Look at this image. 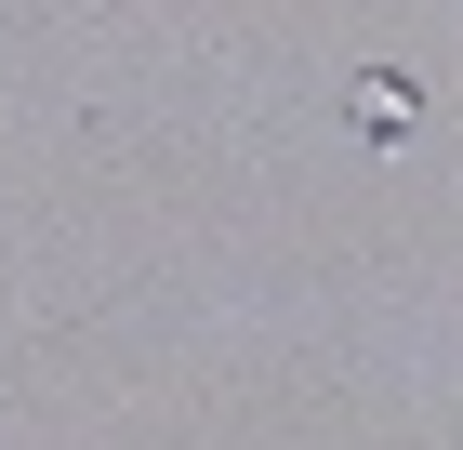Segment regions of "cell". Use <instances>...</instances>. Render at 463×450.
I'll use <instances>...</instances> for the list:
<instances>
[{
  "instance_id": "cell-1",
  "label": "cell",
  "mask_w": 463,
  "mask_h": 450,
  "mask_svg": "<svg viewBox=\"0 0 463 450\" xmlns=\"http://www.w3.org/2000/svg\"><path fill=\"white\" fill-rule=\"evenodd\" d=\"M357 133H411V80H357Z\"/></svg>"
}]
</instances>
